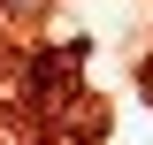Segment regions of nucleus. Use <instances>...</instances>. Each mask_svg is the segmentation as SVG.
<instances>
[{
	"mask_svg": "<svg viewBox=\"0 0 153 145\" xmlns=\"http://www.w3.org/2000/svg\"><path fill=\"white\" fill-rule=\"evenodd\" d=\"M76 92V46H46L31 61V107L38 115H61V99Z\"/></svg>",
	"mask_w": 153,
	"mask_h": 145,
	"instance_id": "obj_1",
	"label": "nucleus"
},
{
	"mask_svg": "<svg viewBox=\"0 0 153 145\" xmlns=\"http://www.w3.org/2000/svg\"><path fill=\"white\" fill-rule=\"evenodd\" d=\"M146 99H153V61H146Z\"/></svg>",
	"mask_w": 153,
	"mask_h": 145,
	"instance_id": "obj_2",
	"label": "nucleus"
}]
</instances>
